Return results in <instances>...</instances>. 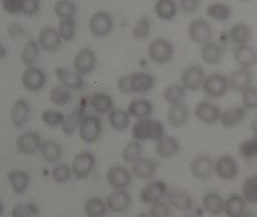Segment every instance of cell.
<instances>
[{"label": "cell", "mask_w": 257, "mask_h": 217, "mask_svg": "<svg viewBox=\"0 0 257 217\" xmlns=\"http://www.w3.org/2000/svg\"><path fill=\"white\" fill-rule=\"evenodd\" d=\"M234 59L239 67L251 69L257 64V50L250 44L236 46L234 50Z\"/></svg>", "instance_id": "603a6c76"}, {"label": "cell", "mask_w": 257, "mask_h": 217, "mask_svg": "<svg viewBox=\"0 0 257 217\" xmlns=\"http://www.w3.org/2000/svg\"><path fill=\"white\" fill-rule=\"evenodd\" d=\"M174 46L172 42L165 37L153 39L148 46V55L156 63L164 64L172 60L174 56Z\"/></svg>", "instance_id": "6da1fadb"}, {"label": "cell", "mask_w": 257, "mask_h": 217, "mask_svg": "<svg viewBox=\"0 0 257 217\" xmlns=\"http://www.w3.org/2000/svg\"><path fill=\"white\" fill-rule=\"evenodd\" d=\"M202 205L211 215H221L225 212V199L215 192L204 194L202 197Z\"/></svg>", "instance_id": "1f68e13d"}, {"label": "cell", "mask_w": 257, "mask_h": 217, "mask_svg": "<svg viewBox=\"0 0 257 217\" xmlns=\"http://www.w3.org/2000/svg\"><path fill=\"white\" fill-rule=\"evenodd\" d=\"M117 89L119 92L123 94H130V80H128V74L122 75L117 80Z\"/></svg>", "instance_id": "6125c7cd"}, {"label": "cell", "mask_w": 257, "mask_h": 217, "mask_svg": "<svg viewBox=\"0 0 257 217\" xmlns=\"http://www.w3.org/2000/svg\"><path fill=\"white\" fill-rule=\"evenodd\" d=\"M166 199L173 209L180 212H188L193 207L192 197L182 190H168Z\"/></svg>", "instance_id": "d4e9b609"}, {"label": "cell", "mask_w": 257, "mask_h": 217, "mask_svg": "<svg viewBox=\"0 0 257 217\" xmlns=\"http://www.w3.org/2000/svg\"><path fill=\"white\" fill-rule=\"evenodd\" d=\"M155 150L161 159H171L179 154L181 143L173 136H164L156 142Z\"/></svg>", "instance_id": "cb8c5ba5"}, {"label": "cell", "mask_w": 257, "mask_h": 217, "mask_svg": "<svg viewBox=\"0 0 257 217\" xmlns=\"http://www.w3.org/2000/svg\"><path fill=\"white\" fill-rule=\"evenodd\" d=\"M30 116V106L27 100L23 98L17 99L10 110V121L13 127L22 128L28 121Z\"/></svg>", "instance_id": "83f0119b"}, {"label": "cell", "mask_w": 257, "mask_h": 217, "mask_svg": "<svg viewBox=\"0 0 257 217\" xmlns=\"http://www.w3.org/2000/svg\"><path fill=\"white\" fill-rule=\"evenodd\" d=\"M64 117L65 116L60 111H57L54 108H45L41 113L42 123L50 128L61 126L64 120Z\"/></svg>", "instance_id": "db71d44e"}, {"label": "cell", "mask_w": 257, "mask_h": 217, "mask_svg": "<svg viewBox=\"0 0 257 217\" xmlns=\"http://www.w3.org/2000/svg\"><path fill=\"white\" fill-rule=\"evenodd\" d=\"M154 11L158 18L164 21H170L175 18L178 6L175 0H156Z\"/></svg>", "instance_id": "8d00e7d4"}, {"label": "cell", "mask_w": 257, "mask_h": 217, "mask_svg": "<svg viewBox=\"0 0 257 217\" xmlns=\"http://www.w3.org/2000/svg\"><path fill=\"white\" fill-rule=\"evenodd\" d=\"M132 165V173L139 180L153 178L158 170V163L151 158H141Z\"/></svg>", "instance_id": "484cf974"}, {"label": "cell", "mask_w": 257, "mask_h": 217, "mask_svg": "<svg viewBox=\"0 0 257 217\" xmlns=\"http://www.w3.org/2000/svg\"><path fill=\"white\" fill-rule=\"evenodd\" d=\"M132 174L123 166H112L106 172V181L113 189H126L132 183Z\"/></svg>", "instance_id": "e0dca14e"}, {"label": "cell", "mask_w": 257, "mask_h": 217, "mask_svg": "<svg viewBox=\"0 0 257 217\" xmlns=\"http://www.w3.org/2000/svg\"><path fill=\"white\" fill-rule=\"evenodd\" d=\"M40 46L37 42V40L29 39L27 40L24 45L22 46L21 52H20V60L25 66H31L35 65L39 52H40Z\"/></svg>", "instance_id": "74e56055"}, {"label": "cell", "mask_w": 257, "mask_h": 217, "mask_svg": "<svg viewBox=\"0 0 257 217\" xmlns=\"http://www.w3.org/2000/svg\"><path fill=\"white\" fill-rule=\"evenodd\" d=\"M82 118L83 115H81L79 111H74L69 115H66L60 126L62 133L66 136L73 135L76 131H78Z\"/></svg>", "instance_id": "681fc988"}, {"label": "cell", "mask_w": 257, "mask_h": 217, "mask_svg": "<svg viewBox=\"0 0 257 217\" xmlns=\"http://www.w3.org/2000/svg\"><path fill=\"white\" fill-rule=\"evenodd\" d=\"M49 99L56 106H64L71 99V90L60 83L54 85L49 91Z\"/></svg>", "instance_id": "f6af8a7d"}, {"label": "cell", "mask_w": 257, "mask_h": 217, "mask_svg": "<svg viewBox=\"0 0 257 217\" xmlns=\"http://www.w3.org/2000/svg\"><path fill=\"white\" fill-rule=\"evenodd\" d=\"M128 114L136 119L148 118L153 112L152 102L146 97H137L131 100L127 106Z\"/></svg>", "instance_id": "e575fe53"}, {"label": "cell", "mask_w": 257, "mask_h": 217, "mask_svg": "<svg viewBox=\"0 0 257 217\" xmlns=\"http://www.w3.org/2000/svg\"><path fill=\"white\" fill-rule=\"evenodd\" d=\"M186 91L187 90L181 83H171L165 87L163 91V97L168 104L183 102Z\"/></svg>", "instance_id": "b9f144b4"}, {"label": "cell", "mask_w": 257, "mask_h": 217, "mask_svg": "<svg viewBox=\"0 0 257 217\" xmlns=\"http://www.w3.org/2000/svg\"><path fill=\"white\" fill-rule=\"evenodd\" d=\"M242 1H247V0H242Z\"/></svg>", "instance_id": "e7e4bbea"}, {"label": "cell", "mask_w": 257, "mask_h": 217, "mask_svg": "<svg viewBox=\"0 0 257 217\" xmlns=\"http://www.w3.org/2000/svg\"><path fill=\"white\" fill-rule=\"evenodd\" d=\"M247 202L242 195L232 194L225 199V213L230 217H240L246 210Z\"/></svg>", "instance_id": "d590c367"}, {"label": "cell", "mask_w": 257, "mask_h": 217, "mask_svg": "<svg viewBox=\"0 0 257 217\" xmlns=\"http://www.w3.org/2000/svg\"><path fill=\"white\" fill-rule=\"evenodd\" d=\"M229 86L235 92H243L246 88L253 84V74L251 69L238 67L234 69L228 76Z\"/></svg>", "instance_id": "ac0fdd59"}, {"label": "cell", "mask_w": 257, "mask_h": 217, "mask_svg": "<svg viewBox=\"0 0 257 217\" xmlns=\"http://www.w3.org/2000/svg\"><path fill=\"white\" fill-rule=\"evenodd\" d=\"M83 210L86 216L100 217L106 214L108 207L106 204V200H103L99 197H91L85 201Z\"/></svg>", "instance_id": "ab89813d"}, {"label": "cell", "mask_w": 257, "mask_h": 217, "mask_svg": "<svg viewBox=\"0 0 257 217\" xmlns=\"http://www.w3.org/2000/svg\"><path fill=\"white\" fill-rule=\"evenodd\" d=\"M242 105L247 111H257V86L252 84L242 92Z\"/></svg>", "instance_id": "11a10c76"}, {"label": "cell", "mask_w": 257, "mask_h": 217, "mask_svg": "<svg viewBox=\"0 0 257 217\" xmlns=\"http://www.w3.org/2000/svg\"><path fill=\"white\" fill-rule=\"evenodd\" d=\"M247 110L242 105H233L222 112L219 123L225 129H232L237 127L247 117Z\"/></svg>", "instance_id": "7402d4cb"}, {"label": "cell", "mask_w": 257, "mask_h": 217, "mask_svg": "<svg viewBox=\"0 0 257 217\" xmlns=\"http://www.w3.org/2000/svg\"><path fill=\"white\" fill-rule=\"evenodd\" d=\"M230 89L228 76L222 73H212L206 76L202 90L206 96L218 99L225 96Z\"/></svg>", "instance_id": "7a4b0ae2"}, {"label": "cell", "mask_w": 257, "mask_h": 217, "mask_svg": "<svg viewBox=\"0 0 257 217\" xmlns=\"http://www.w3.org/2000/svg\"><path fill=\"white\" fill-rule=\"evenodd\" d=\"M41 143L42 141L37 132L25 131L18 136L16 140V148L20 154L31 156L39 151Z\"/></svg>", "instance_id": "5bb4252c"}, {"label": "cell", "mask_w": 257, "mask_h": 217, "mask_svg": "<svg viewBox=\"0 0 257 217\" xmlns=\"http://www.w3.org/2000/svg\"><path fill=\"white\" fill-rule=\"evenodd\" d=\"M228 35L231 42L236 46L249 44L252 39V29L245 22H237L230 27Z\"/></svg>", "instance_id": "f1b7e54d"}, {"label": "cell", "mask_w": 257, "mask_h": 217, "mask_svg": "<svg viewBox=\"0 0 257 217\" xmlns=\"http://www.w3.org/2000/svg\"><path fill=\"white\" fill-rule=\"evenodd\" d=\"M206 76V72L202 66L193 64L183 70L181 84L188 91H198L202 89Z\"/></svg>", "instance_id": "52a82bcc"}, {"label": "cell", "mask_w": 257, "mask_h": 217, "mask_svg": "<svg viewBox=\"0 0 257 217\" xmlns=\"http://www.w3.org/2000/svg\"><path fill=\"white\" fill-rule=\"evenodd\" d=\"M21 84L29 92H37L46 84L44 71L36 65L26 66L21 74Z\"/></svg>", "instance_id": "8992f818"}, {"label": "cell", "mask_w": 257, "mask_h": 217, "mask_svg": "<svg viewBox=\"0 0 257 217\" xmlns=\"http://www.w3.org/2000/svg\"><path fill=\"white\" fill-rule=\"evenodd\" d=\"M167 121L174 128H182L189 122L190 108L184 102L170 104L167 111Z\"/></svg>", "instance_id": "44dd1931"}, {"label": "cell", "mask_w": 257, "mask_h": 217, "mask_svg": "<svg viewBox=\"0 0 257 217\" xmlns=\"http://www.w3.org/2000/svg\"><path fill=\"white\" fill-rule=\"evenodd\" d=\"M151 30H152V23L150 18L147 16H143L139 18L135 23L132 30V34L135 39L143 40L150 36Z\"/></svg>", "instance_id": "f907efd6"}, {"label": "cell", "mask_w": 257, "mask_h": 217, "mask_svg": "<svg viewBox=\"0 0 257 217\" xmlns=\"http://www.w3.org/2000/svg\"><path fill=\"white\" fill-rule=\"evenodd\" d=\"M56 77L59 80V83L69 88L72 91L80 90L84 85L83 75L76 71L74 68L58 67L55 71Z\"/></svg>", "instance_id": "2e32d148"}, {"label": "cell", "mask_w": 257, "mask_h": 217, "mask_svg": "<svg viewBox=\"0 0 257 217\" xmlns=\"http://www.w3.org/2000/svg\"><path fill=\"white\" fill-rule=\"evenodd\" d=\"M132 196L125 189H114L106 198L108 210L114 213L125 212L132 205Z\"/></svg>", "instance_id": "ffe728a7"}, {"label": "cell", "mask_w": 257, "mask_h": 217, "mask_svg": "<svg viewBox=\"0 0 257 217\" xmlns=\"http://www.w3.org/2000/svg\"><path fill=\"white\" fill-rule=\"evenodd\" d=\"M238 153L244 160H252L257 158V134H253L250 138L240 143Z\"/></svg>", "instance_id": "c3c4849f"}, {"label": "cell", "mask_w": 257, "mask_h": 217, "mask_svg": "<svg viewBox=\"0 0 257 217\" xmlns=\"http://www.w3.org/2000/svg\"><path fill=\"white\" fill-rule=\"evenodd\" d=\"M222 110L210 100H200L194 108V115L198 121L206 125H214L220 121Z\"/></svg>", "instance_id": "30bf717a"}, {"label": "cell", "mask_w": 257, "mask_h": 217, "mask_svg": "<svg viewBox=\"0 0 257 217\" xmlns=\"http://www.w3.org/2000/svg\"><path fill=\"white\" fill-rule=\"evenodd\" d=\"M95 165V158L93 154L87 151H82L76 154L72 161L73 176L77 180L86 179L92 172Z\"/></svg>", "instance_id": "9c48e42d"}, {"label": "cell", "mask_w": 257, "mask_h": 217, "mask_svg": "<svg viewBox=\"0 0 257 217\" xmlns=\"http://www.w3.org/2000/svg\"><path fill=\"white\" fill-rule=\"evenodd\" d=\"M88 27L91 35L94 37L107 36L113 27V20L110 13L104 10L94 12L89 18Z\"/></svg>", "instance_id": "5b68a950"}, {"label": "cell", "mask_w": 257, "mask_h": 217, "mask_svg": "<svg viewBox=\"0 0 257 217\" xmlns=\"http://www.w3.org/2000/svg\"><path fill=\"white\" fill-rule=\"evenodd\" d=\"M107 116L109 126L116 132L125 131L131 124L132 116L128 114L127 110L124 111L120 108H113Z\"/></svg>", "instance_id": "f35d334b"}, {"label": "cell", "mask_w": 257, "mask_h": 217, "mask_svg": "<svg viewBox=\"0 0 257 217\" xmlns=\"http://www.w3.org/2000/svg\"><path fill=\"white\" fill-rule=\"evenodd\" d=\"M165 136V126L158 120L151 119L150 122V137L149 141H159Z\"/></svg>", "instance_id": "6f0895ef"}, {"label": "cell", "mask_w": 257, "mask_h": 217, "mask_svg": "<svg viewBox=\"0 0 257 217\" xmlns=\"http://www.w3.org/2000/svg\"><path fill=\"white\" fill-rule=\"evenodd\" d=\"M57 30L63 42H69L74 39L76 34V21L75 18L58 19Z\"/></svg>", "instance_id": "7dc6e473"}, {"label": "cell", "mask_w": 257, "mask_h": 217, "mask_svg": "<svg viewBox=\"0 0 257 217\" xmlns=\"http://www.w3.org/2000/svg\"><path fill=\"white\" fill-rule=\"evenodd\" d=\"M8 182L12 191L16 195H22L26 192L30 184V176L22 170H12L7 174Z\"/></svg>", "instance_id": "4dcf8cb0"}, {"label": "cell", "mask_w": 257, "mask_h": 217, "mask_svg": "<svg viewBox=\"0 0 257 217\" xmlns=\"http://www.w3.org/2000/svg\"><path fill=\"white\" fill-rule=\"evenodd\" d=\"M131 93L143 94L151 91L156 83L153 75L147 72H136L128 74Z\"/></svg>", "instance_id": "d6986e66"}, {"label": "cell", "mask_w": 257, "mask_h": 217, "mask_svg": "<svg viewBox=\"0 0 257 217\" xmlns=\"http://www.w3.org/2000/svg\"><path fill=\"white\" fill-rule=\"evenodd\" d=\"M214 173L223 181H231L238 176L239 165L234 157L223 155L214 162Z\"/></svg>", "instance_id": "ba28073f"}, {"label": "cell", "mask_w": 257, "mask_h": 217, "mask_svg": "<svg viewBox=\"0 0 257 217\" xmlns=\"http://www.w3.org/2000/svg\"><path fill=\"white\" fill-rule=\"evenodd\" d=\"M39 152L42 159L47 163H57L62 156L61 145L53 140L42 141Z\"/></svg>", "instance_id": "d6a6232c"}, {"label": "cell", "mask_w": 257, "mask_h": 217, "mask_svg": "<svg viewBox=\"0 0 257 217\" xmlns=\"http://www.w3.org/2000/svg\"><path fill=\"white\" fill-rule=\"evenodd\" d=\"M39 9H40L39 0H22L21 13L32 16L37 14Z\"/></svg>", "instance_id": "680465c9"}, {"label": "cell", "mask_w": 257, "mask_h": 217, "mask_svg": "<svg viewBox=\"0 0 257 217\" xmlns=\"http://www.w3.org/2000/svg\"><path fill=\"white\" fill-rule=\"evenodd\" d=\"M36 40L40 48L47 52L57 51L63 43V40L57 28L52 26H46L40 29L37 34Z\"/></svg>", "instance_id": "4fadbf2b"}, {"label": "cell", "mask_w": 257, "mask_h": 217, "mask_svg": "<svg viewBox=\"0 0 257 217\" xmlns=\"http://www.w3.org/2000/svg\"><path fill=\"white\" fill-rule=\"evenodd\" d=\"M96 64V56L91 48L79 49L73 58V68L80 74L87 75L93 71Z\"/></svg>", "instance_id": "9a60e30c"}, {"label": "cell", "mask_w": 257, "mask_h": 217, "mask_svg": "<svg viewBox=\"0 0 257 217\" xmlns=\"http://www.w3.org/2000/svg\"><path fill=\"white\" fill-rule=\"evenodd\" d=\"M89 103L92 111L100 116L108 115L113 110V99L107 92L98 91L93 93Z\"/></svg>", "instance_id": "f546056e"}, {"label": "cell", "mask_w": 257, "mask_h": 217, "mask_svg": "<svg viewBox=\"0 0 257 217\" xmlns=\"http://www.w3.org/2000/svg\"><path fill=\"white\" fill-rule=\"evenodd\" d=\"M187 32L192 42L203 45L212 39L213 28L208 20L204 18H194L190 21Z\"/></svg>", "instance_id": "277c9868"}, {"label": "cell", "mask_w": 257, "mask_h": 217, "mask_svg": "<svg viewBox=\"0 0 257 217\" xmlns=\"http://www.w3.org/2000/svg\"><path fill=\"white\" fill-rule=\"evenodd\" d=\"M101 131V120L97 114L83 116L78 128V135L84 143L91 144L96 142L100 137Z\"/></svg>", "instance_id": "3957f363"}, {"label": "cell", "mask_w": 257, "mask_h": 217, "mask_svg": "<svg viewBox=\"0 0 257 217\" xmlns=\"http://www.w3.org/2000/svg\"><path fill=\"white\" fill-rule=\"evenodd\" d=\"M214 160L209 155H199L195 157L190 163L191 175L200 181L208 180L214 172Z\"/></svg>", "instance_id": "7c38bea8"}, {"label": "cell", "mask_w": 257, "mask_h": 217, "mask_svg": "<svg viewBox=\"0 0 257 217\" xmlns=\"http://www.w3.org/2000/svg\"><path fill=\"white\" fill-rule=\"evenodd\" d=\"M149 215L153 217H169L172 215V207L168 202L159 201L150 205Z\"/></svg>", "instance_id": "9f6ffc18"}, {"label": "cell", "mask_w": 257, "mask_h": 217, "mask_svg": "<svg viewBox=\"0 0 257 217\" xmlns=\"http://www.w3.org/2000/svg\"><path fill=\"white\" fill-rule=\"evenodd\" d=\"M150 122L151 118L137 119L132 127V137L134 140L144 142L149 141L150 137Z\"/></svg>", "instance_id": "bcb514c9"}, {"label": "cell", "mask_w": 257, "mask_h": 217, "mask_svg": "<svg viewBox=\"0 0 257 217\" xmlns=\"http://www.w3.org/2000/svg\"><path fill=\"white\" fill-rule=\"evenodd\" d=\"M231 14L232 9L230 5L225 2H212L206 7V15L215 21H227L231 17Z\"/></svg>", "instance_id": "836d02e7"}, {"label": "cell", "mask_w": 257, "mask_h": 217, "mask_svg": "<svg viewBox=\"0 0 257 217\" xmlns=\"http://www.w3.org/2000/svg\"><path fill=\"white\" fill-rule=\"evenodd\" d=\"M241 195L244 197L247 204H257V173L248 176L244 180Z\"/></svg>", "instance_id": "7bdbcfd3"}, {"label": "cell", "mask_w": 257, "mask_h": 217, "mask_svg": "<svg viewBox=\"0 0 257 217\" xmlns=\"http://www.w3.org/2000/svg\"><path fill=\"white\" fill-rule=\"evenodd\" d=\"M168 192L167 184L162 180H156L145 185L140 191V200L147 205L162 201Z\"/></svg>", "instance_id": "8fae6325"}, {"label": "cell", "mask_w": 257, "mask_h": 217, "mask_svg": "<svg viewBox=\"0 0 257 217\" xmlns=\"http://www.w3.org/2000/svg\"><path fill=\"white\" fill-rule=\"evenodd\" d=\"M143 146L140 141L132 140L126 143L121 152V158L125 163L134 164L139 159L142 158Z\"/></svg>", "instance_id": "ee69618b"}, {"label": "cell", "mask_w": 257, "mask_h": 217, "mask_svg": "<svg viewBox=\"0 0 257 217\" xmlns=\"http://www.w3.org/2000/svg\"><path fill=\"white\" fill-rule=\"evenodd\" d=\"M53 12L58 19L74 18L77 7L73 0H56L53 4Z\"/></svg>", "instance_id": "60d3db41"}, {"label": "cell", "mask_w": 257, "mask_h": 217, "mask_svg": "<svg viewBox=\"0 0 257 217\" xmlns=\"http://www.w3.org/2000/svg\"><path fill=\"white\" fill-rule=\"evenodd\" d=\"M73 175L71 166L64 163H57L51 171L52 179L57 184H65L67 183Z\"/></svg>", "instance_id": "816d5d0a"}, {"label": "cell", "mask_w": 257, "mask_h": 217, "mask_svg": "<svg viewBox=\"0 0 257 217\" xmlns=\"http://www.w3.org/2000/svg\"><path fill=\"white\" fill-rule=\"evenodd\" d=\"M1 4L3 10L9 14L21 13L22 0H2Z\"/></svg>", "instance_id": "91938a15"}, {"label": "cell", "mask_w": 257, "mask_h": 217, "mask_svg": "<svg viewBox=\"0 0 257 217\" xmlns=\"http://www.w3.org/2000/svg\"><path fill=\"white\" fill-rule=\"evenodd\" d=\"M224 52L223 45L211 39L202 45L201 57L204 62L214 65L221 62L224 57Z\"/></svg>", "instance_id": "4316f807"}, {"label": "cell", "mask_w": 257, "mask_h": 217, "mask_svg": "<svg viewBox=\"0 0 257 217\" xmlns=\"http://www.w3.org/2000/svg\"><path fill=\"white\" fill-rule=\"evenodd\" d=\"M38 214V207L32 202L15 204L11 211L12 217H35Z\"/></svg>", "instance_id": "f5cc1de1"}, {"label": "cell", "mask_w": 257, "mask_h": 217, "mask_svg": "<svg viewBox=\"0 0 257 217\" xmlns=\"http://www.w3.org/2000/svg\"><path fill=\"white\" fill-rule=\"evenodd\" d=\"M201 5V0H179V7L185 13L192 14L198 11Z\"/></svg>", "instance_id": "94428289"}, {"label": "cell", "mask_w": 257, "mask_h": 217, "mask_svg": "<svg viewBox=\"0 0 257 217\" xmlns=\"http://www.w3.org/2000/svg\"><path fill=\"white\" fill-rule=\"evenodd\" d=\"M251 129L253 134H257V116L254 117V119L251 122Z\"/></svg>", "instance_id": "be15d7a7"}]
</instances>
